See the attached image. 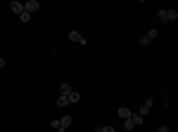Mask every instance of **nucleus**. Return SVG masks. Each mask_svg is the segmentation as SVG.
I'll use <instances>...</instances> for the list:
<instances>
[{
  "instance_id": "obj_1",
  "label": "nucleus",
  "mask_w": 178,
  "mask_h": 132,
  "mask_svg": "<svg viewBox=\"0 0 178 132\" xmlns=\"http://www.w3.org/2000/svg\"><path fill=\"white\" fill-rule=\"evenodd\" d=\"M38 8H40V2H38V0H28L26 4H24V10H26L28 14L36 12V10H38Z\"/></svg>"
},
{
  "instance_id": "obj_2",
  "label": "nucleus",
  "mask_w": 178,
  "mask_h": 132,
  "mask_svg": "<svg viewBox=\"0 0 178 132\" xmlns=\"http://www.w3.org/2000/svg\"><path fill=\"white\" fill-rule=\"evenodd\" d=\"M10 10H12L14 14H18V16H20V14L24 12V4H20L18 0H14L12 4H10Z\"/></svg>"
},
{
  "instance_id": "obj_3",
  "label": "nucleus",
  "mask_w": 178,
  "mask_h": 132,
  "mask_svg": "<svg viewBox=\"0 0 178 132\" xmlns=\"http://www.w3.org/2000/svg\"><path fill=\"white\" fill-rule=\"evenodd\" d=\"M73 89L69 85H67V83H63V85H59V93H61V97H67V95H69V93H71Z\"/></svg>"
},
{
  "instance_id": "obj_4",
  "label": "nucleus",
  "mask_w": 178,
  "mask_h": 132,
  "mask_svg": "<svg viewBox=\"0 0 178 132\" xmlns=\"http://www.w3.org/2000/svg\"><path fill=\"white\" fill-rule=\"evenodd\" d=\"M79 99H81V97H79L77 91H71L69 95H67V101H69V103H79Z\"/></svg>"
},
{
  "instance_id": "obj_5",
  "label": "nucleus",
  "mask_w": 178,
  "mask_h": 132,
  "mask_svg": "<svg viewBox=\"0 0 178 132\" xmlns=\"http://www.w3.org/2000/svg\"><path fill=\"white\" fill-rule=\"evenodd\" d=\"M131 114L133 112L129 111L127 106H121V108H119V116H123V118H131Z\"/></svg>"
},
{
  "instance_id": "obj_6",
  "label": "nucleus",
  "mask_w": 178,
  "mask_h": 132,
  "mask_svg": "<svg viewBox=\"0 0 178 132\" xmlns=\"http://www.w3.org/2000/svg\"><path fill=\"white\" fill-rule=\"evenodd\" d=\"M59 124H61V128L66 130L67 126H71V116H63V118L59 120Z\"/></svg>"
},
{
  "instance_id": "obj_7",
  "label": "nucleus",
  "mask_w": 178,
  "mask_h": 132,
  "mask_svg": "<svg viewBox=\"0 0 178 132\" xmlns=\"http://www.w3.org/2000/svg\"><path fill=\"white\" fill-rule=\"evenodd\" d=\"M131 120H133V124H135V126L143 124V116H141V114H135V112H133V114H131Z\"/></svg>"
},
{
  "instance_id": "obj_8",
  "label": "nucleus",
  "mask_w": 178,
  "mask_h": 132,
  "mask_svg": "<svg viewBox=\"0 0 178 132\" xmlns=\"http://www.w3.org/2000/svg\"><path fill=\"white\" fill-rule=\"evenodd\" d=\"M166 18H168V22H174L178 18V12L176 10H166Z\"/></svg>"
},
{
  "instance_id": "obj_9",
  "label": "nucleus",
  "mask_w": 178,
  "mask_h": 132,
  "mask_svg": "<svg viewBox=\"0 0 178 132\" xmlns=\"http://www.w3.org/2000/svg\"><path fill=\"white\" fill-rule=\"evenodd\" d=\"M69 40H71V41H81V36H79V32L71 30V32H69Z\"/></svg>"
},
{
  "instance_id": "obj_10",
  "label": "nucleus",
  "mask_w": 178,
  "mask_h": 132,
  "mask_svg": "<svg viewBox=\"0 0 178 132\" xmlns=\"http://www.w3.org/2000/svg\"><path fill=\"white\" fill-rule=\"evenodd\" d=\"M52 128L58 132H63V128H61V124H59V120H52Z\"/></svg>"
},
{
  "instance_id": "obj_11",
  "label": "nucleus",
  "mask_w": 178,
  "mask_h": 132,
  "mask_svg": "<svg viewBox=\"0 0 178 132\" xmlns=\"http://www.w3.org/2000/svg\"><path fill=\"white\" fill-rule=\"evenodd\" d=\"M58 105H59V106H67V105H69L67 97H59V99H58Z\"/></svg>"
},
{
  "instance_id": "obj_12",
  "label": "nucleus",
  "mask_w": 178,
  "mask_h": 132,
  "mask_svg": "<svg viewBox=\"0 0 178 132\" xmlns=\"http://www.w3.org/2000/svg\"><path fill=\"white\" fill-rule=\"evenodd\" d=\"M138 44H141V46H146V44H151L148 36H141V38H138Z\"/></svg>"
},
{
  "instance_id": "obj_13",
  "label": "nucleus",
  "mask_w": 178,
  "mask_h": 132,
  "mask_svg": "<svg viewBox=\"0 0 178 132\" xmlns=\"http://www.w3.org/2000/svg\"><path fill=\"white\" fill-rule=\"evenodd\" d=\"M135 128V124H133L131 118H125V130H133Z\"/></svg>"
},
{
  "instance_id": "obj_14",
  "label": "nucleus",
  "mask_w": 178,
  "mask_h": 132,
  "mask_svg": "<svg viewBox=\"0 0 178 132\" xmlns=\"http://www.w3.org/2000/svg\"><path fill=\"white\" fill-rule=\"evenodd\" d=\"M158 18H160L162 22H166V24H168V18H166V10H158Z\"/></svg>"
},
{
  "instance_id": "obj_15",
  "label": "nucleus",
  "mask_w": 178,
  "mask_h": 132,
  "mask_svg": "<svg viewBox=\"0 0 178 132\" xmlns=\"http://www.w3.org/2000/svg\"><path fill=\"white\" fill-rule=\"evenodd\" d=\"M20 20H22V22H28V20H30V14H28L26 10H24V12L20 14Z\"/></svg>"
},
{
  "instance_id": "obj_16",
  "label": "nucleus",
  "mask_w": 178,
  "mask_h": 132,
  "mask_svg": "<svg viewBox=\"0 0 178 132\" xmlns=\"http://www.w3.org/2000/svg\"><path fill=\"white\" fill-rule=\"evenodd\" d=\"M148 111H151V108H148L146 105H143V106H141V111H138V114H141V116H145V114H146Z\"/></svg>"
},
{
  "instance_id": "obj_17",
  "label": "nucleus",
  "mask_w": 178,
  "mask_h": 132,
  "mask_svg": "<svg viewBox=\"0 0 178 132\" xmlns=\"http://www.w3.org/2000/svg\"><path fill=\"white\" fill-rule=\"evenodd\" d=\"M146 36H148V40H152V38H156V36H158V30H151Z\"/></svg>"
},
{
  "instance_id": "obj_18",
  "label": "nucleus",
  "mask_w": 178,
  "mask_h": 132,
  "mask_svg": "<svg viewBox=\"0 0 178 132\" xmlns=\"http://www.w3.org/2000/svg\"><path fill=\"white\" fill-rule=\"evenodd\" d=\"M101 132H115V128H113V126H103Z\"/></svg>"
},
{
  "instance_id": "obj_19",
  "label": "nucleus",
  "mask_w": 178,
  "mask_h": 132,
  "mask_svg": "<svg viewBox=\"0 0 178 132\" xmlns=\"http://www.w3.org/2000/svg\"><path fill=\"white\" fill-rule=\"evenodd\" d=\"M156 132H170V130H168V126H160Z\"/></svg>"
},
{
  "instance_id": "obj_20",
  "label": "nucleus",
  "mask_w": 178,
  "mask_h": 132,
  "mask_svg": "<svg viewBox=\"0 0 178 132\" xmlns=\"http://www.w3.org/2000/svg\"><path fill=\"white\" fill-rule=\"evenodd\" d=\"M152 103H154V101H152V99H146V101H145V105L148 106V108H151V106H152Z\"/></svg>"
},
{
  "instance_id": "obj_21",
  "label": "nucleus",
  "mask_w": 178,
  "mask_h": 132,
  "mask_svg": "<svg viewBox=\"0 0 178 132\" xmlns=\"http://www.w3.org/2000/svg\"><path fill=\"white\" fill-rule=\"evenodd\" d=\"M4 65H6V61H4V59H0V67H4Z\"/></svg>"
}]
</instances>
